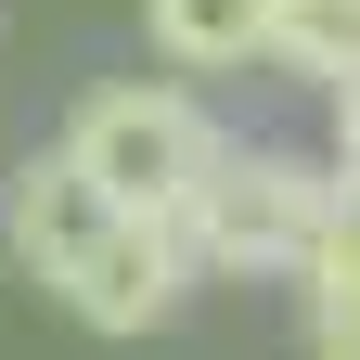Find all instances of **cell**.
Returning a JSON list of instances; mask_svg holds the SVG:
<instances>
[{
	"label": "cell",
	"mask_w": 360,
	"mask_h": 360,
	"mask_svg": "<svg viewBox=\"0 0 360 360\" xmlns=\"http://www.w3.org/2000/svg\"><path fill=\"white\" fill-rule=\"evenodd\" d=\"M0 245L13 270L52 309H77L90 335H155L180 296H193V245H180V219H129L103 206L65 155H26L0 180Z\"/></svg>",
	"instance_id": "1"
},
{
	"label": "cell",
	"mask_w": 360,
	"mask_h": 360,
	"mask_svg": "<svg viewBox=\"0 0 360 360\" xmlns=\"http://www.w3.org/2000/svg\"><path fill=\"white\" fill-rule=\"evenodd\" d=\"M335 155L322 142H219L206 193L180 206V245H193V283H296L335 232Z\"/></svg>",
	"instance_id": "2"
},
{
	"label": "cell",
	"mask_w": 360,
	"mask_h": 360,
	"mask_svg": "<svg viewBox=\"0 0 360 360\" xmlns=\"http://www.w3.org/2000/svg\"><path fill=\"white\" fill-rule=\"evenodd\" d=\"M219 142H232V129L206 116L193 77H90L77 103H65V142H52V155H65L103 206H129V219H180V206L206 193Z\"/></svg>",
	"instance_id": "3"
},
{
	"label": "cell",
	"mask_w": 360,
	"mask_h": 360,
	"mask_svg": "<svg viewBox=\"0 0 360 360\" xmlns=\"http://www.w3.org/2000/svg\"><path fill=\"white\" fill-rule=\"evenodd\" d=\"M142 52L167 77H257L270 0H142Z\"/></svg>",
	"instance_id": "4"
},
{
	"label": "cell",
	"mask_w": 360,
	"mask_h": 360,
	"mask_svg": "<svg viewBox=\"0 0 360 360\" xmlns=\"http://www.w3.org/2000/svg\"><path fill=\"white\" fill-rule=\"evenodd\" d=\"M257 77L309 90V103H322L335 77H360V0H270V52H257Z\"/></svg>",
	"instance_id": "5"
},
{
	"label": "cell",
	"mask_w": 360,
	"mask_h": 360,
	"mask_svg": "<svg viewBox=\"0 0 360 360\" xmlns=\"http://www.w3.org/2000/svg\"><path fill=\"white\" fill-rule=\"evenodd\" d=\"M296 309H309V360H360V206H335L322 257L296 270Z\"/></svg>",
	"instance_id": "6"
}]
</instances>
